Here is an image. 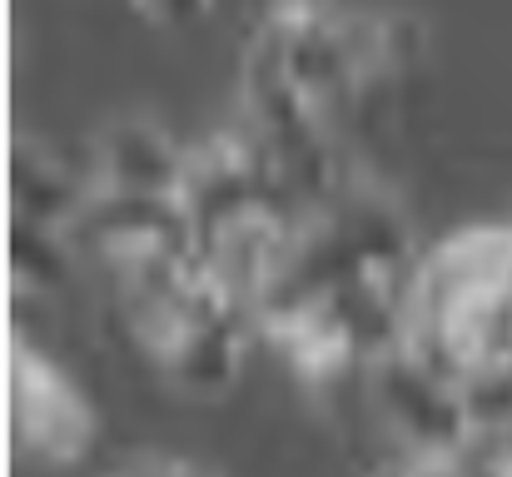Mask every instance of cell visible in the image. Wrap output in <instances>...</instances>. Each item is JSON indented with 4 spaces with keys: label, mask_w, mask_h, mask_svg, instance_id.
<instances>
[{
    "label": "cell",
    "mask_w": 512,
    "mask_h": 477,
    "mask_svg": "<svg viewBox=\"0 0 512 477\" xmlns=\"http://www.w3.org/2000/svg\"><path fill=\"white\" fill-rule=\"evenodd\" d=\"M403 343L458 388L512 373V224L463 229L418 254Z\"/></svg>",
    "instance_id": "cell-1"
},
{
    "label": "cell",
    "mask_w": 512,
    "mask_h": 477,
    "mask_svg": "<svg viewBox=\"0 0 512 477\" xmlns=\"http://www.w3.org/2000/svg\"><path fill=\"white\" fill-rule=\"evenodd\" d=\"M368 403L378 413V423L408 448V458L428 463V458H453L473 443L478 423L468 413L463 388L438 373L433 363H423L408 343H393L388 353H378L363 378Z\"/></svg>",
    "instance_id": "cell-2"
},
{
    "label": "cell",
    "mask_w": 512,
    "mask_h": 477,
    "mask_svg": "<svg viewBox=\"0 0 512 477\" xmlns=\"http://www.w3.org/2000/svg\"><path fill=\"white\" fill-rule=\"evenodd\" d=\"M100 413L25 338L10 343V453L30 468H75L95 453Z\"/></svg>",
    "instance_id": "cell-3"
},
{
    "label": "cell",
    "mask_w": 512,
    "mask_h": 477,
    "mask_svg": "<svg viewBox=\"0 0 512 477\" xmlns=\"http://www.w3.org/2000/svg\"><path fill=\"white\" fill-rule=\"evenodd\" d=\"M184 145H174L170 130L145 115L110 120L90 145V189L95 194H135V199H174L184 174Z\"/></svg>",
    "instance_id": "cell-4"
},
{
    "label": "cell",
    "mask_w": 512,
    "mask_h": 477,
    "mask_svg": "<svg viewBox=\"0 0 512 477\" xmlns=\"http://www.w3.org/2000/svg\"><path fill=\"white\" fill-rule=\"evenodd\" d=\"M85 199H90V174L85 169L65 164L40 140H15L10 145V219L75 234V224L85 214Z\"/></svg>",
    "instance_id": "cell-5"
},
{
    "label": "cell",
    "mask_w": 512,
    "mask_h": 477,
    "mask_svg": "<svg viewBox=\"0 0 512 477\" xmlns=\"http://www.w3.org/2000/svg\"><path fill=\"white\" fill-rule=\"evenodd\" d=\"M75 274V239L10 219V284L20 299H50Z\"/></svg>",
    "instance_id": "cell-6"
},
{
    "label": "cell",
    "mask_w": 512,
    "mask_h": 477,
    "mask_svg": "<svg viewBox=\"0 0 512 477\" xmlns=\"http://www.w3.org/2000/svg\"><path fill=\"white\" fill-rule=\"evenodd\" d=\"M140 15H150L155 25H194L199 15L214 10V0H130Z\"/></svg>",
    "instance_id": "cell-7"
},
{
    "label": "cell",
    "mask_w": 512,
    "mask_h": 477,
    "mask_svg": "<svg viewBox=\"0 0 512 477\" xmlns=\"http://www.w3.org/2000/svg\"><path fill=\"white\" fill-rule=\"evenodd\" d=\"M120 477H170V468H140V473H120Z\"/></svg>",
    "instance_id": "cell-8"
},
{
    "label": "cell",
    "mask_w": 512,
    "mask_h": 477,
    "mask_svg": "<svg viewBox=\"0 0 512 477\" xmlns=\"http://www.w3.org/2000/svg\"><path fill=\"white\" fill-rule=\"evenodd\" d=\"M170 477H209V473H194V468H170Z\"/></svg>",
    "instance_id": "cell-9"
}]
</instances>
